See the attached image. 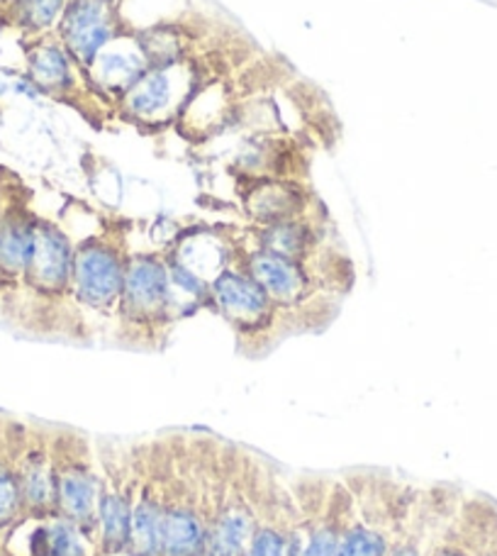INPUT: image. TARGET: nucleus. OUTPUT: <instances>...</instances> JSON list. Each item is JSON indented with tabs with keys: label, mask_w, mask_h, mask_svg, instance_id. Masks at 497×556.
<instances>
[{
	"label": "nucleus",
	"mask_w": 497,
	"mask_h": 556,
	"mask_svg": "<svg viewBox=\"0 0 497 556\" xmlns=\"http://www.w3.org/2000/svg\"><path fill=\"white\" fill-rule=\"evenodd\" d=\"M74 240L62 225L39 215L33 254L10 323L39 337L84 342L72 301Z\"/></svg>",
	"instance_id": "nucleus-1"
},
{
	"label": "nucleus",
	"mask_w": 497,
	"mask_h": 556,
	"mask_svg": "<svg viewBox=\"0 0 497 556\" xmlns=\"http://www.w3.org/2000/svg\"><path fill=\"white\" fill-rule=\"evenodd\" d=\"M129 256V223L107 220L101 230L74 242L72 301L84 342L98 330H113Z\"/></svg>",
	"instance_id": "nucleus-2"
},
{
	"label": "nucleus",
	"mask_w": 497,
	"mask_h": 556,
	"mask_svg": "<svg viewBox=\"0 0 497 556\" xmlns=\"http://www.w3.org/2000/svg\"><path fill=\"white\" fill-rule=\"evenodd\" d=\"M178 323L181 317L176 311L166 250H129L113 340L129 350L158 352Z\"/></svg>",
	"instance_id": "nucleus-3"
},
{
	"label": "nucleus",
	"mask_w": 497,
	"mask_h": 556,
	"mask_svg": "<svg viewBox=\"0 0 497 556\" xmlns=\"http://www.w3.org/2000/svg\"><path fill=\"white\" fill-rule=\"evenodd\" d=\"M207 307L230 325L237 346L246 356H264L285 337L301 332V325L288 315L266 288L248 274L234 256L211 281Z\"/></svg>",
	"instance_id": "nucleus-4"
},
{
	"label": "nucleus",
	"mask_w": 497,
	"mask_h": 556,
	"mask_svg": "<svg viewBox=\"0 0 497 556\" xmlns=\"http://www.w3.org/2000/svg\"><path fill=\"white\" fill-rule=\"evenodd\" d=\"M27 72L44 96L64 103L91 123L95 130H113L117 111L93 86L86 68L76 62L56 33L33 37L25 45Z\"/></svg>",
	"instance_id": "nucleus-5"
},
{
	"label": "nucleus",
	"mask_w": 497,
	"mask_h": 556,
	"mask_svg": "<svg viewBox=\"0 0 497 556\" xmlns=\"http://www.w3.org/2000/svg\"><path fill=\"white\" fill-rule=\"evenodd\" d=\"M54 459V518L74 522L98 538V501L103 491V469L86 434L52 427Z\"/></svg>",
	"instance_id": "nucleus-6"
},
{
	"label": "nucleus",
	"mask_w": 497,
	"mask_h": 556,
	"mask_svg": "<svg viewBox=\"0 0 497 556\" xmlns=\"http://www.w3.org/2000/svg\"><path fill=\"white\" fill-rule=\"evenodd\" d=\"M207 84L211 81L203 76L197 59L152 66L117 101V121L137 127L139 132L164 130L178 115H183Z\"/></svg>",
	"instance_id": "nucleus-7"
},
{
	"label": "nucleus",
	"mask_w": 497,
	"mask_h": 556,
	"mask_svg": "<svg viewBox=\"0 0 497 556\" xmlns=\"http://www.w3.org/2000/svg\"><path fill=\"white\" fill-rule=\"evenodd\" d=\"M103 469V491L98 501V542L105 554H120L129 547L132 510L139 483V444L95 446Z\"/></svg>",
	"instance_id": "nucleus-8"
},
{
	"label": "nucleus",
	"mask_w": 497,
	"mask_h": 556,
	"mask_svg": "<svg viewBox=\"0 0 497 556\" xmlns=\"http://www.w3.org/2000/svg\"><path fill=\"white\" fill-rule=\"evenodd\" d=\"M39 215L33 207V191L20 181L0 217V315L10 323L15 313L23 278L33 254Z\"/></svg>",
	"instance_id": "nucleus-9"
},
{
	"label": "nucleus",
	"mask_w": 497,
	"mask_h": 556,
	"mask_svg": "<svg viewBox=\"0 0 497 556\" xmlns=\"http://www.w3.org/2000/svg\"><path fill=\"white\" fill-rule=\"evenodd\" d=\"M240 195L248 227H266L324 211L310 184L297 176H244Z\"/></svg>",
	"instance_id": "nucleus-10"
},
{
	"label": "nucleus",
	"mask_w": 497,
	"mask_h": 556,
	"mask_svg": "<svg viewBox=\"0 0 497 556\" xmlns=\"http://www.w3.org/2000/svg\"><path fill=\"white\" fill-rule=\"evenodd\" d=\"M123 17V0H68L56 37L86 72L95 54L125 33H132Z\"/></svg>",
	"instance_id": "nucleus-11"
},
{
	"label": "nucleus",
	"mask_w": 497,
	"mask_h": 556,
	"mask_svg": "<svg viewBox=\"0 0 497 556\" xmlns=\"http://www.w3.org/2000/svg\"><path fill=\"white\" fill-rule=\"evenodd\" d=\"M23 520L54 518V459L52 427L25 425V437L17 456Z\"/></svg>",
	"instance_id": "nucleus-12"
},
{
	"label": "nucleus",
	"mask_w": 497,
	"mask_h": 556,
	"mask_svg": "<svg viewBox=\"0 0 497 556\" xmlns=\"http://www.w3.org/2000/svg\"><path fill=\"white\" fill-rule=\"evenodd\" d=\"M244 235L248 242L297 262H310L332 244L330 215H327V207L320 213L295 217V220H285V223H276L266 227H244Z\"/></svg>",
	"instance_id": "nucleus-13"
},
{
	"label": "nucleus",
	"mask_w": 497,
	"mask_h": 556,
	"mask_svg": "<svg viewBox=\"0 0 497 556\" xmlns=\"http://www.w3.org/2000/svg\"><path fill=\"white\" fill-rule=\"evenodd\" d=\"M152 64L144 54L142 45L132 33H125L107 42L101 52L95 54L93 64L88 66L93 86L101 91L107 101L117 105V101L142 78Z\"/></svg>",
	"instance_id": "nucleus-14"
},
{
	"label": "nucleus",
	"mask_w": 497,
	"mask_h": 556,
	"mask_svg": "<svg viewBox=\"0 0 497 556\" xmlns=\"http://www.w3.org/2000/svg\"><path fill=\"white\" fill-rule=\"evenodd\" d=\"M25 425L0 417V530L23 522V493H20L17 456Z\"/></svg>",
	"instance_id": "nucleus-15"
},
{
	"label": "nucleus",
	"mask_w": 497,
	"mask_h": 556,
	"mask_svg": "<svg viewBox=\"0 0 497 556\" xmlns=\"http://www.w3.org/2000/svg\"><path fill=\"white\" fill-rule=\"evenodd\" d=\"M66 5L68 0H13L5 10L13 27H17L23 37L33 39L54 33L62 23Z\"/></svg>",
	"instance_id": "nucleus-16"
},
{
	"label": "nucleus",
	"mask_w": 497,
	"mask_h": 556,
	"mask_svg": "<svg viewBox=\"0 0 497 556\" xmlns=\"http://www.w3.org/2000/svg\"><path fill=\"white\" fill-rule=\"evenodd\" d=\"M412 513H415V508H412ZM385 556H424L420 544H417V540H412V515H410V520H407V528L403 530V542L391 547V552H387Z\"/></svg>",
	"instance_id": "nucleus-17"
},
{
	"label": "nucleus",
	"mask_w": 497,
	"mask_h": 556,
	"mask_svg": "<svg viewBox=\"0 0 497 556\" xmlns=\"http://www.w3.org/2000/svg\"><path fill=\"white\" fill-rule=\"evenodd\" d=\"M434 556H469V554H466V549L459 547V544H446V547H442Z\"/></svg>",
	"instance_id": "nucleus-18"
},
{
	"label": "nucleus",
	"mask_w": 497,
	"mask_h": 556,
	"mask_svg": "<svg viewBox=\"0 0 497 556\" xmlns=\"http://www.w3.org/2000/svg\"><path fill=\"white\" fill-rule=\"evenodd\" d=\"M10 3H13V0H0V8H3V10H5V8L10 5Z\"/></svg>",
	"instance_id": "nucleus-19"
}]
</instances>
